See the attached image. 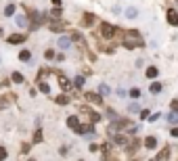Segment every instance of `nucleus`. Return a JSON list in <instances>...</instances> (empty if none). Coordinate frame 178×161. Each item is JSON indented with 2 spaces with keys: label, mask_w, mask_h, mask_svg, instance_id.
<instances>
[{
  "label": "nucleus",
  "mask_w": 178,
  "mask_h": 161,
  "mask_svg": "<svg viewBox=\"0 0 178 161\" xmlns=\"http://www.w3.org/2000/svg\"><path fill=\"white\" fill-rule=\"evenodd\" d=\"M143 38L138 32H126V38H124V48L132 50V48H138V46H143Z\"/></svg>",
  "instance_id": "nucleus-1"
},
{
  "label": "nucleus",
  "mask_w": 178,
  "mask_h": 161,
  "mask_svg": "<svg viewBox=\"0 0 178 161\" xmlns=\"http://www.w3.org/2000/svg\"><path fill=\"white\" fill-rule=\"evenodd\" d=\"M115 32H117L115 25H111V23H101V36L105 40H111V38L115 36Z\"/></svg>",
  "instance_id": "nucleus-2"
},
{
  "label": "nucleus",
  "mask_w": 178,
  "mask_h": 161,
  "mask_svg": "<svg viewBox=\"0 0 178 161\" xmlns=\"http://www.w3.org/2000/svg\"><path fill=\"white\" fill-rule=\"evenodd\" d=\"M168 23L170 25H178V13L174 9H168Z\"/></svg>",
  "instance_id": "nucleus-3"
},
{
  "label": "nucleus",
  "mask_w": 178,
  "mask_h": 161,
  "mask_svg": "<svg viewBox=\"0 0 178 161\" xmlns=\"http://www.w3.org/2000/svg\"><path fill=\"white\" fill-rule=\"evenodd\" d=\"M69 46H71V38H67V36H61V38H59V48L67 50Z\"/></svg>",
  "instance_id": "nucleus-4"
},
{
  "label": "nucleus",
  "mask_w": 178,
  "mask_h": 161,
  "mask_svg": "<svg viewBox=\"0 0 178 161\" xmlns=\"http://www.w3.org/2000/svg\"><path fill=\"white\" fill-rule=\"evenodd\" d=\"M25 40V34H13V36H9V44H21Z\"/></svg>",
  "instance_id": "nucleus-5"
},
{
  "label": "nucleus",
  "mask_w": 178,
  "mask_h": 161,
  "mask_svg": "<svg viewBox=\"0 0 178 161\" xmlns=\"http://www.w3.org/2000/svg\"><path fill=\"white\" fill-rule=\"evenodd\" d=\"M128 126H130V121H128V119H120V121H115L113 126H111V132L122 130V128H128Z\"/></svg>",
  "instance_id": "nucleus-6"
},
{
  "label": "nucleus",
  "mask_w": 178,
  "mask_h": 161,
  "mask_svg": "<svg viewBox=\"0 0 178 161\" xmlns=\"http://www.w3.org/2000/svg\"><path fill=\"white\" fill-rule=\"evenodd\" d=\"M67 126H69L71 130H76V128L80 126V119H78V115H69V117H67Z\"/></svg>",
  "instance_id": "nucleus-7"
},
{
  "label": "nucleus",
  "mask_w": 178,
  "mask_h": 161,
  "mask_svg": "<svg viewBox=\"0 0 178 161\" xmlns=\"http://www.w3.org/2000/svg\"><path fill=\"white\" fill-rule=\"evenodd\" d=\"M145 147L147 149H155V147H157V138H155V136H147L145 138Z\"/></svg>",
  "instance_id": "nucleus-8"
},
{
  "label": "nucleus",
  "mask_w": 178,
  "mask_h": 161,
  "mask_svg": "<svg viewBox=\"0 0 178 161\" xmlns=\"http://www.w3.org/2000/svg\"><path fill=\"white\" fill-rule=\"evenodd\" d=\"M86 98L90 101V103H97V105H101V103H103L101 94H94V92H88V94H86Z\"/></svg>",
  "instance_id": "nucleus-9"
},
{
  "label": "nucleus",
  "mask_w": 178,
  "mask_h": 161,
  "mask_svg": "<svg viewBox=\"0 0 178 161\" xmlns=\"http://www.w3.org/2000/svg\"><path fill=\"white\" fill-rule=\"evenodd\" d=\"M113 142H115V144H122V147H126V144H128V138H126L124 134H115V136H113Z\"/></svg>",
  "instance_id": "nucleus-10"
},
{
  "label": "nucleus",
  "mask_w": 178,
  "mask_h": 161,
  "mask_svg": "<svg viewBox=\"0 0 178 161\" xmlns=\"http://www.w3.org/2000/svg\"><path fill=\"white\" fill-rule=\"evenodd\" d=\"M48 27H50V32H61V29H63V23H61V21H50Z\"/></svg>",
  "instance_id": "nucleus-11"
},
{
  "label": "nucleus",
  "mask_w": 178,
  "mask_h": 161,
  "mask_svg": "<svg viewBox=\"0 0 178 161\" xmlns=\"http://www.w3.org/2000/svg\"><path fill=\"white\" fill-rule=\"evenodd\" d=\"M59 84H61L63 90H69V88H71V82H69L67 78H63V75H59Z\"/></svg>",
  "instance_id": "nucleus-12"
},
{
  "label": "nucleus",
  "mask_w": 178,
  "mask_h": 161,
  "mask_svg": "<svg viewBox=\"0 0 178 161\" xmlns=\"http://www.w3.org/2000/svg\"><path fill=\"white\" fill-rule=\"evenodd\" d=\"M82 23H84V25H92V23H94V15L92 13H86L84 19H82Z\"/></svg>",
  "instance_id": "nucleus-13"
},
{
  "label": "nucleus",
  "mask_w": 178,
  "mask_h": 161,
  "mask_svg": "<svg viewBox=\"0 0 178 161\" xmlns=\"http://www.w3.org/2000/svg\"><path fill=\"white\" fill-rule=\"evenodd\" d=\"M145 73H147V78H149V80H153V78H157V73H159V71H157V67H147V71H145Z\"/></svg>",
  "instance_id": "nucleus-14"
},
{
  "label": "nucleus",
  "mask_w": 178,
  "mask_h": 161,
  "mask_svg": "<svg viewBox=\"0 0 178 161\" xmlns=\"http://www.w3.org/2000/svg\"><path fill=\"white\" fill-rule=\"evenodd\" d=\"M168 124H172V126H178V113H174V111H172V113L168 115Z\"/></svg>",
  "instance_id": "nucleus-15"
},
{
  "label": "nucleus",
  "mask_w": 178,
  "mask_h": 161,
  "mask_svg": "<svg viewBox=\"0 0 178 161\" xmlns=\"http://www.w3.org/2000/svg\"><path fill=\"white\" fill-rule=\"evenodd\" d=\"M11 80H13V82H15V84H23V82H25V80H23V75H21V73H19V71H15V73H13V75H11Z\"/></svg>",
  "instance_id": "nucleus-16"
},
{
  "label": "nucleus",
  "mask_w": 178,
  "mask_h": 161,
  "mask_svg": "<svg viewBox=\"0 0 178 161\" xmlns=\"http://www.w3.org/2000/svg\"><path fill=\"white\" fill-rule=\"evenodd\" d=\"M170 159V151L166 149V151H161L159 155H157V159H155V161H168Z\"/></svg>",
  "instance_id": "nucleus-17"
},
{
  "label": "nucleus",
  "mask_w": 178,
  "mask_h": 161,
  "mask_svg": "<svg viewBox=\"0 0 178 161\" xmlns=\"http://www.w3.org/2000/svg\"><path fill=\"white\" fill-rule=\"evenodd\" d=\"M15 21H17V25H19V27H25V25H27V17H23V15H19Z\"/></svg>",
  "instance_id": "nucleus-18"
},
{
  "label": "nucleus",
  "mask_w": 178,
  "mask_h": 161,
  "mask_svg": "<svg viewBox=\"0 0 178 161\" xmlns=\"http://www.w3.org/2000/svg\"><path fill=\"white\" fill-rule=\"evenodd\" d=\"M19 59H21V61H30V59H32V52H30V50H21V52H19Z\"/></svg>",
  "instance_id": "nucleus-19"
},
{
  "label": "nucleus",
  "mask_w": 178,
  "mask_h": 161,
  "mask_svg": "<svg viewBox=\"0 0 178 161\" xmlns=\"http://www.w3.org/2000/svg\"><path fill=\"white\" fill-rule=\"evenodd\" d=\"M151 92H153V94L161 92V84H159V82H153V84H151Z\"/></svg>",
  "instance_id": "nucleus-20"
},
{
  "label": "nucleus",
  "mask_w": 178,
  "mask_h": 161,
  "mask_svg": "<svg viewBox=\"0 0 178 161\" xmlns=\"http://www.w3.org/2000/svg\"><path fill=\"white\" fill-rule=\"evenodd\" d=\"M136 15H138V11H136V9H126V17H128V19H134Z\"/></svg>",
  "instance_id": "nucleus-21"
},
{
  "label": "nucleus",
  "mask_w": 178,
  "mask_h": 161,
  "mask_svg": "<svg viewBox=\"0 0 178 161\" xmlns=\"http://www.w3.org/2000/svg\"><path fill=\"white\" fill-rule=\"evenodd\" d=\"M40 92H44V94H48V92H50V86H48L46 82H40Z\"/></svg>",
  "instance_id": "nucleus-22"
},
{
  "label": "nucleus",
  "mask_w": 178,
  "mask_h": 161,
  "mask_svg": "<svg viewBox=\"0 0 178 161\" xmlns=\"http://www.w3.org/2000/svg\"><path fill=\"white\" fill-rule=\"evenodd\" d=\"M4 15H6V17L15 15V4H6V9H4Z\"/></svg>",
  "instance_id": "nucleus-23"
},
{
  "label": "nucleus",
  "mask_w": 178,
  "mask_h": 161,
  "mask_svg": "<svg viewBox=\"0 0 178 161\" xmlns=\"http://www.w3.org/2000/svg\"><path fill=\"white\" fill-rule=\"evenodd\" d=\"M55 101H57L59 105H67V103H69V98H67V96H65V94H61V96H57Z\"/></svg>",
  "instance_id": "nucleus-24"
},
{
  "label": "nucleus",
  "mask_w": 178,
  "mask_h": 161,
  "mask_svg": "<svg viewBox=\"0 0 178 161\" xmlns=\"http://www.w3.org/2000/svg\"><path fill=\"white\" fill-rule=\"evenodd\" d=\"M99 94H101V96H105V94H109V86H105V84H101V88H99Z\"/></svg>",
  "instance_id": "nucleus-25"
},
{
  "label": "nucleus",
  "mask_w": 178,
  "mask_h": 161,
  "mask_svg": "<svg viewBox=\"0 0 178 161\" xmlns=\"http://www.w3.org/2000/svg\"><path fill=\"white\" fill-rule=\"evenodd\" d=\"M50 17H53V19H59V17H61V9H59V6L53 9V11H50Z\"/></svg>",
  "instance_id": "nucleus-26"
},
{
  "label": "nucleus",
  "mask_w": 178,
  "mask_h": 161,
  "mask_svg": "<svg viewBox=\"0 0 178 161\" xmlns=\"http://www.w3.org/2000/svg\"><path fill=\"white\" fill-rule=\"evenodd\" d=\"M34 142H42V130H36V134H34Z\"/></svg>",
  "instance_id": "nucleus-27"
},
{
  "label": "nucleus",
  "mask_w": 178,
  "mask_h": 161,
  "mask_svg": "<svg viewBox=\"0 0 178 161\" xmlns=\"http://www.w3.org/2000/svg\"><path fill=\"white\" fill-rule=\"evenodd\" d=\"M130 96H132V98H138V96H141V90H138V88H132V90H130Z\"/></svg>",
  "instance_id": "nucleus-28"
},
{
  "label": "nucleus",
  "mask_w": 178,
  "mask_h": 161,
  "mask_svg": "<svg viewBox=\"0 0 178 161\" xmlns=\"http://www.w3.org/2000/svg\"><path fill=\"white\" fill-rule=\"evenodd\" d=\"M74 84H76L78 88H82V86H84V78H82V75H78V78L74 80Z\"/></svg>",
  "instance_id": "nucleus-29"
},
{
  "label": "nucleus",
  "mask_w": 178,
  "mask_h": 161,
  "mask_svg": "<svg viewBox=\"0 0 178 161\" xmlns=\"http://www.w3.org/2000/svg\"><path fill=\"white\" fill-rule=\"evenodd\" d=\"M99 119H101V115H99V113H90V121H92V124H97Z\"/></svg>",
  "instance_id": "nucleus-30"
},
{
  "label": "nucleus",
  "mask_w": 178,
  "mask_h": 161,
  "mask_svg": "<svg viewBox=\"0 0 178 161\" xmlns=\"http://www.w3.org/2000/svg\"><path fill=\"white\" fill-rule=\"evenodd\" d=\"M44 57H46V59H55V50H46V52H44Z\"/></svg>",
  "instance_id": "nucleus-31"
},
{
  "label": "nucleus",
  "mask_w": 178,
  "mask_h": 161,
  "mask_svg": "<svg viewBox=\"0 0 178 161\" xmlns=\"http://www.w3.org/2000/svg\"><path fill=\"white\" fill-rule=\"evenodd\" d=\"M74 40H76V42H80V44H84V38H82L80 34H74Z\"/></svg>",
  "instance_id": "nucleus-32"
},
{
  "label": "nucleus",
  "mask_w": 178,
  "mask_h": 161,
  "mask_svg": "<svg viewBox=\"0 0 178 161\" xmlns=\"http://www.w3.org/2000/svg\"><path fill=\"white\" fill-rule=\"evenodd\" d=\"M6 159V149H0V161Z\"/></svg>",
  "instance_id": "nucleus-33"
},
{
  "label": "nucleus",
  "mask_w": 178,
  "mask_h": 161,
  "mask_svg": "<svg viewBox=\"0 0 178 161\" xmlns=\"http://www.w3.org/2000/svg\"><path fill=\"white\" fill-rule=\"evenodd\" d=\"M170 134H172V136H174V138H178V126H174V128H172V132H170Z\"/></svg>",
  "instance_id": "nucleus-34"
},
{
  "label": "nucleus",
  "mask_w": 178,
  "mask_h": 161,
  "mask_svg": "<svg viewBox=\"0 0 178 161\" xmlns=\"http://www.w3.org/2000/svg\"><path fill=\"white\" fill-rule=\"evenodd\" d=\"M172 111L178 113V101H172Z\"/></svg>",
  "instance_id": "nucleus-35"
},
{
  "label": "nucleus",
  "mask_w": 178,
  "mask_h": 161,
  "mask_svg": "<svg viewBox=\"0 0 178 161\" xmlns=\"http://www.w3.org/2000/svg\"><path fill=\"white\" fill-rule=\"evenodd\" d=\"M6 105H9V101H6V98H0V109L6 107Z\"/></svg>",
  "instance_id": "nucleus-36"
},
{
  "label": "nucleus",
  "mask_w": 178,
  "mask_h": 161,
  "mask_svg": "<svg viewBox=\"0 0 178 161\" xmlns=\"http://www.w3.org/2000/svg\"><path fill=\"white\" fill-rule=\"evenodd\" d=\"M53 4L55 6H61V0H53Z\"/></svg>",
  "instance_id": "nucleus-37"
},
{
  "label": "nucleus",
  "mask_w": 178,
  "mask_h": 161,
  "mask_svg": "<svg viewBox=\"0 0 178 161\" xmlns=\"http://www.w3.org/2000/svg\"><path fill=\"white\" fill-rule=\"evenodd\" d=\"M151 161H155V159H151Z\"/></svg>",
  "instance_id": "nucleus-38"
}]
</instances>
